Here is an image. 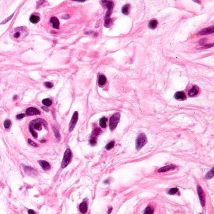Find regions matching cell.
I'll list each match as a JSON object with an SVG mask.
<instances>
[{
	"mask_svg": "<svg viewBox=\"0 0 214 214\" xmlns=\"http://www.w3.org/2000/svg\"><path fill=\"white\" fill-rule=\"evenodd\" d=\"M46 122L44 120L42 119L38 118L37 119H35V120L31 121L30 122L29 124V130L31 132V134H32V136H33V138H37L38 137V134H37V132L34 131V130H42V126H44L46 128Z\"/></svg>",
	"mask_w": 214,
	"mask_h": 214,
	"instance_id": "obj_1",
	"label": "cell"
},
{
	"mask_svg": "<svg viewBox=\"0 0 214 214\" xmlns=\"http://www.w3.org/2000/svg\"><path fill=\"white\" fill-rule=\"evenodd\" d=\"M13 38L15 40H22L23 39L28 35V30L27 28L22 26V27H18V28H15L11 32Z\"/></svg>",
	"mask_w": 214,
	"mask_h": 214,
	"instance_id": "obj_2",
	"label": "cell"
},
{
	"mask_svg": "<svg viewBox=\"0 0 214 214\" xmlns=\"http://www.w3.org/2000/svg\"><path fill=\"white\" fill-rule=\"evenodd\" d=\"M147 143L146 136L144 133H141L138 136L136 141V147L138 150L141 149L142 147L145 146Z\"/></svg>",
	"mask_w": 214,
	"mask_h": 214,
	"instance_id": "obj_3",
	"label": "cell"
},
{
	"mask_svg": "<svg viewBox=\"0 0 214 214\" xmlns=\"http://www.w3.org/2000/svg\"><path fill=\"white\" fill-rule=\"evenodd\" d=\"M119 119H120V114L119 113H115L112 115L109 121V128L111 131L114 130L117 127V124L119 121Z\"/></svg>",
	"mask_w": 214,
	"mask_h": 214,
	"instance_id": "obj_4",
	"label": "cell"
},
{
	"mask_svg": "<svg viewBox=\"0 0 214 214\" xmlns=\"http://www.w3.org/2000/svg\"><path fill=\"white\" fill-rule=\"evenodd\" d=\"M71 158H72V152H71L70 149L68 148L65 151L64 156H63V160H62V165H61L62 168H65V167L67 166V165L69 164Z\"/></svg>",
	"mask_w": 214,
	"mask_h": 214,
	"instance_id": "obj_5",
	"label": "cell"
},
{
	"mask_svg": "<svg viewBox=\"0 0 214 214\" xmlns=\"http://www.w3.org/2000/svg\"><path fill=\"white\" fill-rule=\"evenodd\" d=\"M78 116H79V114L77 111H76L75 113L73 114V116L71 119V121L70 122L69 124V131L71 132L74 129L75 126H76V124H77V120H78Z\"/></svg>",
	"mask_w": 214,
	"mask_h": 214,
	"instance_id": "obj_6",
	"label": "cell"
},
{
	"mask_svg": "<svg viewBox=\"0 0 214 214\" xmlns=\"http://www.w3.org/2000/svg\"><path fill=\"white\" fill-rule=\"evenodd\" d=\"M197 191H198V195H199V199H200V202H201V204H202V206H204L205 204V193H204L203 190L202 189V188H201V186H197Z\"/></svg>",
	"mask_w": 214,
	"mask_h": 214,
	"instance_id": "obj_7",
	"label": "cell"
},
{
	"mask_svg": "<svg viewBox=\"0 0 214 214\" xmlns=\"http://www.w3.org/2000/svg\"><path fill=\"white\" fill-rule=\"evenodd\" d=\"M23 169H24V171H25L26 173L31 176H37V174H38V171H37V169L32 168V167H30V166H24Z\"/></svg>",
	"mask_w": 214,
	"mask_h": 214,
	"instance_id": "obj_8",
	"label": "cell"
},
{
	"mask_svg": "<svg viewBox=\"0 0 214 214\" xmlns=\"http://www.w3.org/2000/svg\"><path fill=\"white\" fill-rule=\"evenodd\" d=\"M26 114L27 115H39L40 114V112L38 109L35 107H28L26 111Z\"/></svg>",
	"mask_w": 214,
	"mask_h": 214,
	"instance_id": "obj_9",
	"label": "cell"
},
{
	"mask_svg": "<svg viewBox=\"0 0 214 214\" xmlns=\"http://www.w3.org/2000/svg\"><path fill=\"white\" fill-rule=\"evenodd\" d=\"M214 26H212L210 27H208V28H206L203 29L202 30H201L200 31H199L198 33L199 35H208V34H211L214 33Z\"/></svg>",
	"mask_w": 214,
	"mask_h": 214,
	"instance_id": "obj_10",
	"label": "cell"
},
{
	"mask_svg": "<svg viewBox=\"0 0 214 214\" xmlns=\"http://www.w3.org/2000/svg\"><path fill=\"white\" fill-rule=\"evenodd\" d=\"M199 92V88L197 85H194L191 88V89L188 92V96L190 97H194L197 96Z\"/></svg>",
	"mask_w": 214,
	"mask_h": 214,
	"instance_id": "obj_11",
	"label": "cell"
},
{
	"mask_svg": "<svg viewBox=\"0 0 214 214\" xmlns=\"http://www.w3.org/2000/svg\"><path fill=\"white\" fill-rule=\"evenodd\" d=\"M175 98L176 100H184L186 99V96H185V94L183 92L180 91V92H176L175 94Z\"/></svg>",
	"mask_w": 214,
	"mask_h": 214,
	"instance_id": "obj_12",
	"label": "cell"
},
{
	"mask_svg": "<svg viewBox=\"0 0 214 214\" xmlns=\"http://www.w3.org/2000/svg\"><path fill=\"white\" fill-rule=\"evenodd\" d=\"M38 163L40 164V166H42V169L44 170H48L50 169V165L48 162L46 161L40 160L38 161Z\"/></svg>",
	"mask_w": 214,
	"mask_h": 214,
	"instance_id": "obj_13",
	"label": "cell"
},
{
	"mask_svg": "<svg viewBox=\"0 0 214 214\" xmlns=\"http://www.w3.org/2000/svg\"><path fill=\"white\" fill-rule=\"evenodd\" d=\"M176 168V166L173 165H169L168 166H164V167H162L160 169L158 170V172L160 173H163V172H166L167 171H169V170H172V169H174Z\"/></svg>",
	"mask_w": 214,
	"mask_h": 214,
	"instance_id": "obj_14",
	"label": "cell"
},
{
	"mask_svg": "<svg viewBox=\"0 0 214 214\" xmlns=\"http://www.w3.org/2000/svg\"><path fill=\"white\" fill-rule=\"evenodd\" d=\"M102 3H104L105 6L107 8L108 11H113V9L114 8V3L111 1H102Z\"/></svg>",
	"mask_w": 214,
	"mask_h": 214,
	"instance_id": "obj_15",
	"label": "cell"
},
{
	"mask_svg": "<svg viewBox=\"0 0 214 214\" xmlns=\"http://www.w3.org/2000/svg\"><path fill=\"white\" fill-rule=\"evenodd\" d=\"M50 22L51 23H52L53 27H54V28H55V29H59L60 23H59V21L57 18H56V17H52V18H51Z\"/></svg>",
	"mask_w": 214,
	"mask_h": 214,
	"instance_id": "obj_16",
	"label": "cell"
},
{
	"mask_svg": "<svg viewBox=\"0 0 214 214\" xmlns=\"http://www.w3.org/2000/svg\"><path fill=\"white\" fill-rule=\"evenodd\" d=\"M79 210H80V212L82 214H84L87 210V203L86 202H83L81 203L79 205Z\"/></svg>",
	"mask_w": 214,
	"mask_h": 214,
	"instance_id": "obj_17",
	"label": "cell"
},
{
	"mask_svg": "<svg viewBox=\"0 0 214 214\" xmlns=\"http://www.w3.org/2000/svg\"><path fill=\"white\" fill-rule=\"evenodd\" d=\"M106 82V77L104 75H100L99 77V80H98V85L100 87H102L105 84Z\"/></svg>",
	"mask_w": 214,
	"mask_h": 214,
	"instance_id": "obj_18",
	"label": "cell"
},
{
	"mask_svg": "<svg viewBox=\"0 0 214 214\" xmlns=\"http://www.w3.org/2000/svg\"><path fill=\"white\" fill-rule=\"evenodd\" d=\"M157 25H158L157 21L155 20H151V21L149 22L148 26H149L151 29H155V28H156V26H157Z\"/></svg>",
	"mask_w": 214,
	"mask_h": 214,
	"instance_id": "obj_19",
	"label": "cell"
},
{
	"mask_svg": "<svg viewBox=\"0 0 214 214\" xmlns=\"http://www.w3.org/2000/svg\"><path fill=\"white\" fill-rule=\"evenodd\" d=\"M30 21L32 23H34V24H35V23H37L38 22L40 21V17L38 16H36V15H31L30 18Z\"/></svg>",
	"mask_w": 214,
	"mask_h": 214,
	"instance_id": "obj_20",
	"label": "cell"
},
{
	"mask_svg": "<svg viewBox=\"0 0 214 214\" xmlns=\"http://www.w3.org/2000/svg\"><path fill=\"white\" fill-rule=\"evenodd\" d=\"M130 5L129 4H126V5H125L124 6H122V13H123L124 15H128L129 13V9H130Z\"/></svg>",
	"mask_w": 214,
	"mask_h": 214,
	"instance_id": "obj_21",
	"label": "cell"
},
{
	"mask_svg": "<svg viewBox=\"0 0 214 214\" xmlns=\"http://www.w3.org/2000/svg\"><path fill=\"white\" fill-rule=\"evenodd\" d=\"M107 119L106 117H102L101 119L99 121V124H100V126L102 128H105L106 127V123H107Z\"/></svg>",
	"mask_w": 214,
	"mask_h": 214,
	"instance_id": "obj_22",
	"label": "cell"
},
{
	"mask_svg": "<svg viewBox=\"0 0 214 214\" xmlns=\"http://www.w3.org/2000/svg\"><path fill=\"white\" fill-rule=\"evenodd\" d=\"M101 132L99 128H96L95 130L93 131L92 134V138H96V136L99 135L100 134V132Z\"/></svg>",
	"mask_w": 214,
	"mask_h": 214,
	"instance_id": "obj_23",
	"label": "cell"
},
{
	"mask_svg": "<svg viewBox=\"0 0 214 214\" xmlns=\"http://www.w3.org/2000/svg\"><path fill=\"white\" fill-rule=\"evenodd\" d=\"M42 103L46 106H50L52 104V101L50 99H45L42 100Z\"/></svg>",
	"mask_w": 214,
	"mask_h": 214,
	"instance_id": "obj_24",
	"label": "cell"
},
{
	"mask_svg": "<svg viewBox=\"0 0 214 214\" xmlns=\"http://www.w3.org/2000/svg\"><path fill=\"white\" fill-rule=\"evenodd\" d=\"M154 212V210L151 206H148L145 210L144 214H153Z\"/></svg>",
	"mask_w": 214,
	"mask_h": 214,
	"instance_id": "obj_25",
	"label": "cell"
},
{
	"mask_svg": "<svg viewBox=\"0 0 214 214\" xmlns=\"http://www.w3.org/2000/svg\"><path fill=\"white\" fill-rule=\"evenodd\" d=\"M53 130H54V133H55V136L56 138H57L59 141H60V133H59V130H57L56 128H55V127H53Z\"/></svg>",
	"mask_w": 214,
	"mask_h": 214,
	"instance_id": "obj_26",
	"label": "cell"
},
{
	"mask_svg": "<svg viewBox=\"0 0 214 214\" xmlns=\"http://www.w3.org/2000/svg\"><path fill=\"white\" fill-rule=\"evenodd\" d=\"M114 144H115V143H114V141H111L110 143H109L106 145V150H110V149H112V148L114 146Z\"/></svg>",
	"mask_w": 214,
	"mask_h": 214,
	"instance_id": "obj_27",
	"label": "cell"
},
{
	"mask_svg": "<svg viewBox=\"0 0 214 214\" xmlns=\"http://www.w3.org/2000/svg\"><path fill=\"white\" fill-rule=\"evenodd\" d=\"M178 191V189L177 188H173L169 190V191H168V193L169 195H174L175 193H176Z\"/></svg>",
	"mask_w": 214,
	"mask_h": 214,
	"instance_id": "obj_28",
	"label": "cell"
},
{
	"mask_svg": "<svg viewBox=\"0 0 214 214\" xmlns=\"http://www.w3.org/2000/svg\"><path fill=\"white\" fill-rule=\"evenodd\" d=\"M11 124V121L9 120H6L5 122H4V126L6 129H8V128L10 127Z\"/></svg>",
	"mask_w": 214,
	"mask_h": 214,
	"instance_id": "obj_29",
	"label": "cell"
},
{
	"mask_svg": "<svg viewBox=\"0 0 214 214\" xmlns=\"http://www.w3.org/2000/svg\"><path fill=\"white\" fill-rule=\"evenodd\" d=\"M214 169H212L210 170V171H209V173H208L206 175V178H212L214 176Z\"/></svg>",
	"mask_w": 214,
	"mask_h": 214,
	"instance_id": "obj_30",
	"label": "cell"
},
{
	"mask_svg": "<svg viewBox=\"0 0 214 214\" xmlns=\"http://www.w3.org/2000/svg\"><path fill=\"white\" fill-rule=\"evenodd\" d=\"M90 144H91V146H95V145L97 144V141H96V139L94 138H92L91 140H90Z\"/></svg>",
	"mask_w": 214,
	"mask_h": 214,
	"instance_id": "obj_31",
	"label": "cell"
},
{
	"mask_svg": "<svg viewBox=\"0 0 214 214\" xmlns=\"http://www.w3.org/2000/svg\"><path fill=\"white\" fill-rule=\"evenodd\" d=\"M28 143H29L30 145H31V146H33V147H37V146H38V145H37V144L36 143H35V142H34V141H33L32 140H31L30 139H28Z\"/></svg>",
	"mask_w": 214,
	"mask_h": 214,
	"instance_id": "obj_32",
	"label": "cell"
},
{
	"mask_svg": "<svg viewBox=\"0 0 214 214\" xmlns=\"http://www.w3.org/2000/svg\"><path fill=\"white\" fill-rule=\"evenodd\" d=\"M13 16V14L11 16H9V17H8V19H6V20H4V21H3V22L1 23V24H5V23H8V22H9V20H10L11 18H12Z\"/></svg>",
	"mask_w": 214,
	"mask_h": 214,
	"instance_id": "obj_33",
	"label": "cell"
},
{
	"mask_svg": "<svg viewBox=\"0 0 214 214\" xmlns=\"http://www.w3.org/2000/svg\"><path fill=\"white\" fill-rule=\"evenodd\" d=\"M45 85L47 88H52L53 87L52 83H51V82H45Z\"/></svg>",
	"mask_w": 214,
	"mask_h": 214,
	"instance_id": "obj_34",
	"label": "cell"
},
{
	"mask_svg": "<svg viewBox=\"0 0 214 214\" xmlns=\"http://www.w3.org/2000/svg\"><path fill=\"white\" fill-rule=\"evenodd\" d=\"M25 116V114H18V115H16V118L18 119H21L23 118V117Z\"/></svg>",
	"mask_w": 214,
	"mask_h": 214,
	"instance_id": "obj_35",
	"label": "cell"
},
{
	"mask_svg": "<svg viewBox=\"0 0 214 214\" xmlns=\"http://www.w3.org/2000/svg\"><path fill=\"white\" fill-rule=\"evenodd\" d=\"M28 214H36L35 212L33 210H31V209L28 210Z\"/></svg>",
	"mask_w": 214,
	"mask_h": 214,
	"instance_id": "obj_36",
	"label": "cell"
},
{
	"mask_svg": "<svg viewBox=\"0 0 214 214\" xmlns=\"http://www.w3.org/2000/svg\"><path fill=\"white\" fill-rule=\"evenodd\" d=\"M112 210H113V208H112V207H111V208H110L108 210V214H111V212H112Z\"/></svg>",
	"mask_w": 214,
	"mask_h": 214,
	"instance_id": "obj_37",
	"label": "cell"
},
{
	"mask_svg": "<svg viewBox=\"0 0 214 214\" xmlns=\"http://www.w3.org/2000/svg\"><path fill=\"white\" fill-rule=\"evenodd\" d=\"M42 109H43V110H45V111H46V112H48V109L47 107H42Z\"/></svg>",
	"mask_w": 214,
	"mask_h": 214,
	"instance_id": "obj_38",
	"label": "cell"
},
{
	"mask_svg": "<svg viewBox=\"0 0 214 214\" xmlns=\"http://www.w3.org/2000/svg\"></svg>",
	"mask_w": 214,
	"mask_h": 214,
	"instance_id": "obj_39",
	"label": "cell"
}]
</instances>
